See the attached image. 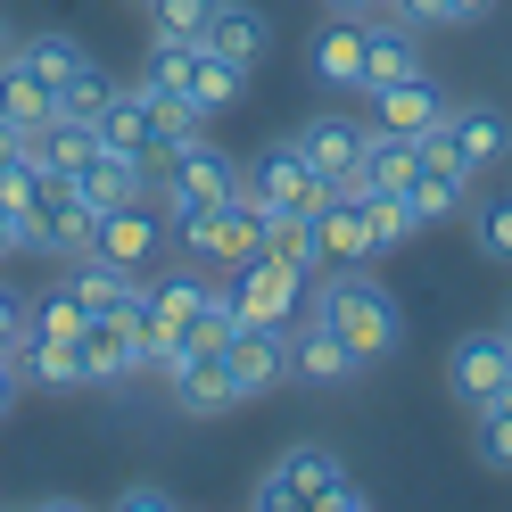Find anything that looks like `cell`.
<instances>
[{"label":"cell","mask_w":512,"mask_h":512,"mask_svg":"<svg viewBox=\"0 0 512 512\" xmlns=\"http://www.w3.org/2000/svg\"><path fill=\"white\" fill-rule=\"evenodd\" d=\"M463 190H471V174H463L455 157L438 149V133H422V157H413V174H405V199H413V215H422V223L463 215Z\"/></svg>","instance_id":"9a60e30c"},{"label":"cell","mask_w":512,"mask_h":512,"mask_svg":"<svg viewBox=\"0 0 512 512\" xmlns=\"http://www.w3.org/2000/svg\"><path fill=\"white\" fill-rule=\"evenodd\" d=\"M17 339H25V298L0 290V356H17Z\"/></svg>","instance_id":"ab89813d"},{"label":"cell","mask_w":512,"mask_h":512,"mask_svg":"<svg viewBox=\"0 0 512 512\" xmlns=\"http://www.w3.org/2000/svg\"><path fill=\"white\" fill-rule=\"evenodd\" d=\"M504 339H512V314H504Z\"/></svg>","instance_id":"f907efd6"},{"label":"cell","mask_w":512,"mask_h":512,"mask_svg":"<svg viewBox=\"0 0 512 512\" xmlns=\"http://www.w3.org/2000/svg\"><path fill=\"white\" fill-rule=\"evenodd\" d=\"M207 290H215V281H199V273L141 281V298H133V339H141V364H157V372H166V364L182 356V331H190V314L207 306Z\"/></svg>","instance_id":"3957f363"},{"label":"cell","mask_w":512,"mask_h":512,"mask_svg":"<svg viewBox=\"0 0 512 512\" xmlns=\"http://www.w3.org/2000/svg\"><path fill=\"white\" fill-rule=\"evenodd\" d=\"M17 58H25L34 75H42V91H50V100H58V91H67V83H75V75L91 67L75 34H25V42H17Z\"/></svg>","instance_id":"f546056e"},{"label":"cell","mask_w":512,"mask_h":512,"mask_svg":"<svg viewBox=\"0 0 512 512\" xmlns=\"http://www.w3.org/2000/svg\"><path fill=\"white\" fill-rule=\"evenodd\" d=\"M364 504H372V488H364V479H356V471H347V479H339V496H331L323 512H364Z\"/></svg>","instance_id":"b9f144b4"},{"label":"cell","mask_w":512,"mask_h":512,"mask_svg":"<svg viewBox=\"0 0 512 512\" xmlns=\"http://www.w3.org/2000/svg\"><path fill=\"white\" fill-rule=\"evenodd\" d=\"M314 240H323V265H372V223H364V190L331 182V199L314 207Z\"/></svg>","instance_id":"2e32d148"},{"label":"cell","mask_w":512,"mask_h":512,"mask_svg":"<svg viewBox=\"0 0 512 512\" xmlns=\"http://www.w3.org/2000/svg\"><path fill=\"white\" fill-rule=\"evenodd\" d=\"M0 116H9V124H17V133H25V141H34V133H42V124L58 116V100H50V91H42V75H34V67H25V58H17V50H9V58H0Z\"/></svg>","instance_id":"cb8c5ba5"},{"label":"cell","mask_w":512,"mask_h":512,"mask_svg":"<svg viewBox=\"0 0 512 512\" xmlns=\"http://www.w3.org/2000/svg\"><path fill=\"white\" fill-rule=\"evenodd\" d=\"M9 256H17V223L0 215V265H9Z\"/></svg>","instance_id":"c3c4849f"},{"label":"cell","mask_w":512,"mask_h":512,"mask_svg":"<svg viewBox=\"0 0 512 512\" xmlns=\"http://www.w3.org/2000/svg\"><path fill=\"white\" fill-rule=\"evenodd\" d=\"M223 364H232V380H240V405L273 397L281 380H290V323H240L232 347H223Z\"/></svg>","instance_id":"9c48e42d"},{"label":"cell","mask_w":512,"mask_h":512,"mask_svg":"<svg viewBox=\"0 0 512 512\" xmlns=\"http://www.w3.org/2000/svg\"><path fill=\"white\" fill-rule=\"evenodd\" d=\"M91 248L100 256H116V265H149L157 248H166V215H149V199H133V207H108L100 223H91Z\"/></svg>","instance_id":"d6986e66"},{"label":"cell","mask_w":512,"mask_h":512,"mask_svg":"<svg viewBox=\"0 0 512 512\" xmlns=\"http://www.w3.org/2000/svg\"><path fill=\"white\" fill-rule=\"evenodd\" d=\"M488 9H496V0H446V25H479Z\"/></svg>","instance_id":"f6af8a7d"},{"label":"cell","mask_w":512,"mask_h":512,"mask_svg":"<svg viewBox=\"0 0 512 512\" xmlns=\"http://www.w3.org/2000/svg\"><path fill=\"white\" fill-rule=\"evenodd\" d=\"M232 331H240L232 290H207V306L190 314V331H182V356H223V347H232Z\"/></svg>","instance_id":"d590c367"},{"label":"cell","mask_w":512,"mask_h":512,"mask_svg":"<svg viewBox=\"0 0 512 512\" xmlns=\"http://www.w3.org/2000/svg\"><path fill=\"white\" fill-rule=\"evenodd\" d=\"M364 58H372V25L364 17H331L306 50V75L331 83V91H364Z\"/></svg>","instance_id":"5bb4252c"},{"label":"cell","mask_w":512,"mask_h":512,"mask_svg":"<svg viewBox=\"0 0 512 512\" xmlns=\"http://www.w3.org/2000/svg\"><path fill=\"white\" fill-rule=\"evenodd\" d=\"M75 356H83V380H124V372H141L133 306H116V314H83V331H75Z\"/></svg>","instance_id":"4fadbf2b"},{"label":"cell","mask_w":512,"mask_h":512,"mask_svg":"<svg viewBox=\"0 0 512 512\" xmlns=\"http://www.w3.org/2000/svg\"><path fill=\"white\" fill-rule=\"evenodd\" d=\"M240 83H248V75H240L223 50L190 42V58H182V91H190V100H199L207 116H223V108H232V100H240Z\"/></svg>","instance_id":"484cf974"},{"label":"cell","mask_w":512,"mask_h":512,"mask_svg":"<svg viewBox=\"0 0 512 512\" xmlns=\"http://www.w3.org/2000/svg\"><path fill=\"white\" fill-rule=\"evenodd\" d=\"M364 223H372V256H389V248H405L422 232V215H413L405 190H364Z\"/></svg>","instance_id":"836d02e7"},{"label":"cell","mask_w":512,"mask_h":512,"mask_svg":"<svg viewBox=\"0 0 512 512\" xmlns=\"http://www.w3.org/2000/svg\"><path fill=\"white\" fill-rule=\"evenodd\" d=\"M141 91H149V83H141ZM149 133H157V157H174L182 141H199V133H207V108L190 100V91L166 83V91H149Z\"/></svg>","instance_id":"f1b7e54d"},{"label":"cell","mask_w":512,"mask_h":512,"mask_svg":"<svg viewBox=\"0 0 512 512\" xmlns=\"http://www.w3.org/2000/svg\"><path fill=\"white\" fill-rule=\"evenodd\" d=\"M240 199H256V215H314L331 199V174H314L298 141H273V149L240 157Z\"/></svg>","instance_id":"7a4b0ae2"},{"label":"cell","mask_w":512,"mask_h":512,"mask_svg":"<svg viewBox=\"0 0 512 512\" xmlns=\"http://www.w3.org/2000/svg\"><path fill=\"white\" fill-rule=\"evenodd\" d=\"M339 479H347V463L331 455V446H290V455H273L265 471H256L248 504H256V512H298V504H331V496H339Z\"/></svg>","instance_id":"5b68a950"},{"label":"cell","mask_w":512,"mask_h":512,"mask_svg":"<svg viewBox=\"0 0 512 512\" xmlns=\"http://www.w3.org/2000/svg\"><path fill=\"white\" fill-rule=\"evenodd\" d=\"M504 380H512V339H504V331H471V339H455V356H446V389H455L463 405H488Z\"/></svg>","instance_id":"8fae6325"},{"label":"cell","mask_w":512,"mask_h":512,"mask_svg":"<svg viewBox=\"0 0 512 512\" xmlns=\"http://www.w3.org/2000/svg\"><path fill=\"white\" fill-rule=\"evenodd\" d=\"M446 124V91L430 75H405V83H380L372 91V133H405V141H422Z\"/></svg>","instance_id":"7c38bea8"},{"label":"cell","mask_w":512,"mask_h":512,"mask_svg":"<svg viewBox=\"0 0 512 512\" xmlns=\"http://www.w3.org/2000/svg\"><path fill=\"white\" fill-rule=\"evenodd\" d=\"M347 372H364V364H356V347H347V339L323 323V314H314V323L290 339V380H314V389H339Z\"/></svg>","instance_id":"603a6c76"},{"label":"cell","mask_w":512,"mask_h":512,"mask_svg":"<svg viewBox=\"0 0 512 512\" xmlns=\"http://www.w3.org/2000/svg\"><path fill=\"white\" fill-rule=\"evenodd\" d=\"M17 157H25V133H17V124H9V116H0V174H9V166H17Z\"/></svg>","instance_id":"bcb514c9"},{"label":"cell","mask_w":512,"mask_h":512,"mask_svg":"<svg viewBox=\"0 0 512 512\" xmlns=\"http://www.w3.org/2000/svg\"><path fill=\"white\" fill-rule=\"evenodd\" d=\"M397 25H446V0H389Z\"/></svg>","instance_id":"60d3db41"},{"label":"cell","mask_w":512,"mask_h":512,"mask_svg":"<svg viewBox=\"0 0 512 512\" xmlns=\"http://www.w3.org/2000/svg\"><path fill=\"white\" fill-rule=\"evenodd\" d=\"M149 182H157V166H149V157H133V149H108V141H100V157H91V166L75 174V190L91 199V215L149 199Z\"/></svg>","instance_id":"e0dca14e"},{"label":"cell","mask_w":512,"mask_h":512,"mask_svg":"<svg viewBox=\"0 0 512 512\" xmlns=\"http://www.w3.org/2000/svg\"><path fill=\"white\" fill-rule=\"evenodd\" d=\"M265 256H281L290 273H323V240H314V215H265V240H256Z\"/></svg>","instance_id":"4dcf8cb0"},{"label":"cell","mask_w":512,"mask_h":512,"mask_svg":"<svg viewBox=\"0 0 512 512\" xmlns=\"http://www.w3.org/2000/svg\"><path fill=\"white\" fill-rule=\"evenodd\" d=\"M83 298L75 290H50V298H34L25 306V339H58V347H75V331H83Z\"/></svg>","instance_id":"8d00e7d4"},{"label":"cell","mask_w":512,"mask_h":512,"mask_svg":"<svg viewBox=\"0 0 512 512\" xmlns=\"http://www.w3.org/2000/svg\"><path fill=\"white\" fill-rule=\"evenodd\" d=\"M479 422H471V446H479V463L488 471H512V380L488 397V405H471Z\"/></svg>","instance_id":"e575fe53"},{"label":"cell","mask_w":512,"mask_h":512,"mask_svg":"<svg viewBox=\"0 0 512 512\" xmlns=\"http://www.w3.org/2000/svg\"><path fill=\"white\" fill-rule=\"evenodd\" d=\"M157 190H166V223H182V215H199V207H215V199L240 190V157L199 133V141H182L174 157H157Z\"/></svg>","instance_id":"277c9868"},{"label":"cell","mask_w":512,"mask_h":512,"mask_svg":"<svg viewBox=\"0 0 512 512\" xmlns=\"http://www.w3.org/2000/svg\"><path fill=\"white\" fill-rule=\"evenodd\" d=\"M438 149L455 157L463 174H488L496 157L512 149V124H504L488 100H463V108H446V124H438Z\"/></svg>","instance_id":"30bf717a"},{"label":"cell","mask_w":512,"mask_h":512,"mask_svg":"<svg viewBox=\"0 0 512 512\" xmlns=\"http://www.w3.org/2000/svg\"><path fill=\"white\" fill-rule=\"evenodd\" d=\"M91 199L75 190V174H42V199H34V223L17 232V248H34V256H83L91 248Z\"/></svg>","instance_id":"52a82bcc"},{"label":"cell","mask_w":512,"mask_h":512,"mask_svg":"<svg viewBox=\"0 0 512 512\" xmlns=\"http://www.w3.org/2000/svg\"><path fill=\"white\" fill-rule=\"evenodd\" d=\"M116 504H124V512H166V504H174V496H166V488H149V479H141V488H124V496H116Z\"/></svg>","instance_id":"7bdbcfd3"},{"label":"cell","mask_w":512,"mask_h":512,"mask_svg":"<svg viewBox=\"0 0 512 512\" xmlns=\"http://www.w3.org/2000/svg\"><path fill=\"white\" fill-rule=\"evenodd\" d=\"M91 124H100V141L108 149H133V157H149V166H157V133H149V91L133 83V91H116V100L100 108V116H91Z\"/></svg>","instance_id":"4316f807"},{"label":"cell","mask_w":512,"mask_h":512,"mask_svg":"<svg viewBox=\"0 0 512 512\" xmlns=\"http://www.w3.org/2000/svg\"><path fill=\"white\" fill-rule=\"evenodd\" d=\"M405 75H430V67H422V42H413L405 25H389V34H380V25H372V58H364V91H380V83H405Z\"/></svg>","instance_id":"d6a6232c"},{"label":"cell","mask_w":512,"mask_h":512,"mask_svg":"<svg viewBox=\"0 0 512 512\" xmlns=\"http://www.w3.org/2000/svg\"><path fill=\"white\" fill-rule=\"evenodd\" d=\"M174 232H182V248L199 256V265H223V273H232L240 256H256V240H265V215H256V199H240V190H232V199L182 215Z\"/></svg>","instance_id":"8992f818"},{"label":"cell","mask_w":512,"mask_h":512,"mask_svg":"<svg viewBox=\"0 0 512 512\" xmlns=\"http://www.w3.org/2000/svg\"><path fill=\"white\" fill-rule=\"evenodd\" d=\"M298 298H306V273H290V265L265 256V248L232 265V306H240V323H290Z\"/></svg>","instance_id":"ba28073f"},{"label":"cell","mask_w":512,"mask_h":512,"mask_svg":"<svg viewBox=\"0 0 512 512\" xmlns=\"http://www.w3.org/2000/svg\"><path fill=\"white\" fill-rule=\"evenodd\" d=\"M207 50H223L232 67L248 75V67H265V50H273V25H265V9H248V0H215V17H207V34H199Z\"/></svg>","instance_id":"44dd1931"},{"label":"cell","mask_w":512,"mask_h":512,"mask_svg":"<svg viewBox=\"0 0 512 512\" xmlns=\"http://www.w3.org/2000/svg\"><path fill=\"white\" fill-rule=\"evenodd\" d=\"M290 141H298V157H306L314 174L347 182V174H356V157H364V141H372V124H356V116H306Z\"/></svg>","instance_id":"ac0fdd59"},{"label":"cell","mask_w":512,"mask_h":512,"mask_svg":"<svg viewBox=\"0 0 512 512\" xmlns=\"http://www.w3.org/2000/svg\"><path fill=\"white\" fill-rule=\"evenodd\" d=\"M166 380H174V405L199 413V422H215V413L240 405V380H232V364H223V356H174Z\"/></svg>","instance_id":"ffe728a7"},{"label":"cell","mask_w":512,"mask_h":512,"mask_svg":"<svg viewBox=\"0 0 512 512\" xmlns=\"http://www.w3.org/2000/svg\"><path fill=\"white\" fill-rule=\"evenodd\" d=\"M108 100H116V75L108 67H83L67 91H58V116H100Z\"/></svg>","instance_id":"f35d334b"},{"label":"cell","mask_w":512,"mask_h":512,"mask_svg":"<svg viewBox=\"0 0 512 512\" xmlns=\"http://www.w3.org/2000/svg\"><path fill=\"white\" fill-rule=\"evenodd\" d=\"M67 290H75L91 314H116V306L141 298V273L116 265V256H100V248H83V256H67Z\"/></svg>","instance_id":"7402d4cb"},{"label":"cell","mask_w":512,"mask_h":512,"mask_svg":"<svg viewBox=\"0 0 512 512\" xmlns=\"http://www.w3.org/2000/svg\"><path fill=\"white\" fill-rule=\"evenodd\" d=\"M413 157H422V141H405V133H372L364 157H356V174H347V190H405Z\"/></svg>","instance_id":"83f0119b"},{"label":"cell","mask_w":512,"mask_h":512,"mask_svg":"<svg viewBox=\"0 0 512 512\" xmlns=\"http://www.w3.org/2000/svg\"><path fill=\"white\" fill-rule=\"evenodd\" d=\"M17 405V356H0V413Z\"/></svg>","instance_id":"7dc6e473"},{"label":"cell","mask_w":512,"mask_h":512,"mask_svg":"<svg viewBox=\"0 0 512 512\" xmlns=\"http://www.w3.org/2000/svg\"><path fill=\"white\" fill-rule=\"evenodd\" d=\"M149 9V34H182V42H199L207 34V17H215V0H141Z\"/></svg>","instance_id":"74e56055"},{"label":"cell","mask_w":512,"mask_h":512,"mask_svg":"<svg viewBox=\"0 0 512 512\" xmlns=\"http://www.w3.org/2000/svg\"><path fill=\"white\" fill-rule=\"evenodd\" d=\"M17 380H25V389H42V397L91 389V380H83V356H75V347H58V339H17Z\"/></svg>","instance_id":"d4e9b609"},{"label":"cell","mask_w":512,"mask_h":512,"mask_svg":"<svg viewBox=\"0 0 512 512\" xmlns=\"http://www.w3.org/2000/svg\"><path fill=\"white\" fill-rule=\"evenodd\" d=\"M471 240L488 265H512V182H488L471 199Z\"/></svg>","instance_id":"1f68e13d"},{"label":"cell","mask_w":512,"mask_h":512,"mask_svg":"<svg viewBox=\"0 0 512 512\" xmlns=\"http://www.w3.org/2000/svg\"><path fill=\"white\" fill-rule=\"evenodd\" d=\"M9 50H17V42H9V17H0V58H9Z\"/></svg>","instance_id":"681fc988"},{"label":"cell","mask_w":512,"mask_h":512,"mask_svg":"<svg viewBox=\"0 0 512 512\" xmlns=\"http://www.w3.org/2000/svg\"><path fill=\"white\" fill-rule=\"evenodd\" d=\"M331 17H364V25H380V17H389V0H331Z\"/></svg>","instance_id":"ee69618b"},{"label":"cell","mask_w":512,"mask_h":512,"mask_svg":"<svg viewBox=\"0 0 512 512\" xmlns=\"http://www.w3.org/2000/svg\"><path fill=\"white\" fill-rule=\"evenodd\" d=\"M314 298H323L314 314L356 347V364H389L397 347H405V306H397V290H380L364 265H339V281H331V290H314Z\"/></svg>","instance_id":"6da1fadb"}]
</instances>
